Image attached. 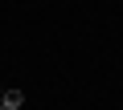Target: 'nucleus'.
<instances>
[{
  "instance_id": "obj_3",
  "label": "nucleus",
  "mask_w": 123,
  "mask_h": 110,
  "mask_svg": "<svg viewBox=\"0 0 123 110\" xmlns=\"http://www.w3.org/2000/svg\"><path fill=\"white\" fill-rule=\"evenodd\" d=\"M0 98H4V94H0Z\"/></svg>"
},
{
  "instance_id": "obj_1",
  "label": "nucleus",
  "mask_w": 123,
  "mask_h": 110,
  "mask_svg": "<svg viewBox=\"0 0 123 110\" xmlns=\"http://www.w3.org/2000/svg\"><path fill=\"white\" fill-rule=\"evenodd\" d=\"M0 102H4L8 110H17V106L25 102V94H21V90H8V94H4V98H0Z\"/></svg>"
},
{
  "instance_id": "obj_2",
  "label": "nucleus",
  "mask_w": 123,
  "mask_h": 110,
  "mask_svg": "<svg viewBox=\"0 0 123 110\" xmlns=\"http://www.w3.org/2000/svg\"><path fill=\"white\" fill-rule=\"evenodd\" d=\"M0 110H8V106H4V102H0Z\"/></svg>"
}]
</instances>
